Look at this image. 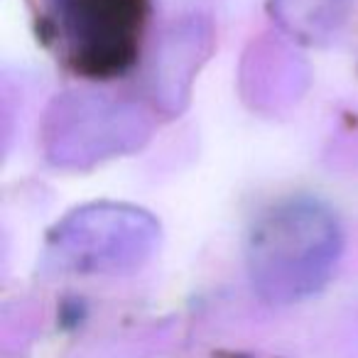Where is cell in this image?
Returning a JSON list of instances; mask_svg holds the SVG:
<instances>
[{
  "label": "cell",
  "instance_id": "cell-1",
  "mask_svg": "<svg viewBox=\"0 0 358 358\" xmlns=\"http://www.w3.org/2000/svg\"><path fill=\"white\" fill-rule=\"evenodd\" d=\"M343 229L331 206L314 196L270 204L245 236V268L253 289L270 304L317 294L336 270Z\"/></svg>",
  "mask_w": 358,
  "mask_h": 358
},
{
  "label": "cell",
  "instance_id": "cell-2",
  "mask_svg": "<svg viewBox=\"0 0 358 358\" xmlns=\"http://www.w3.org/2000/svg\"><path fill=\"white\" fill-rule=\"evenodd\" d=\"M37 32L76 76L108 81L140 59L150 0H35Z\"/></svg>",
  "mask_w": 358,
  "mask_h": 358
},
{
  "label": "cell",
  "instance_id": "cell-3",
  "mask_svg": "<svg viewBox=\"0 0 358 358\" xmlns=\"http://www.w3.org/2000/svg\"><path fill=\"white\" fill-rule=\"evenodd\" d=\"M159 224L138 206L89 204L71 211L50 231L47 255L62 270L118 273L150 258Z\"/></svg>",
  "mask_w": 358,
  "mask_h": 358
},
{
  "label": "cell",
  "instance_id": "cell-4",
  "mask_svg": "<svg viewBox=\"0 0 358 358\" xmlns=\"http://www.w3.org/2000/svg\"><path fill=\"white\" fill-rule=\"evenodd\" d=\"M148 135L135 106L106 94H66L47 113V155L62 167H84L96 159L133 150Z\"/></svg>",
  "mask_w": 358,
  "mask_h": 358
},
{
  "label": "cell",
  "instance_id": "cell-5",
  "mask_svg": "<svg viewBox=\"0 0 358 358\" xmlns=\"http://www.w3.org/2000/svg\"><path fill=\"white\" fill-rule=\"evenodd\" d=\"M346 0H273V10L285 30L314 42L336 30Z\"/></svg>",
  "mask_w": 358,
  "mask_h": 358
}]
</instances>
